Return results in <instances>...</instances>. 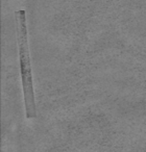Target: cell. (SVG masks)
Here are the masks:
<instances>
[{"label": "cell", "instance_id": "cell-1", "mask_svg": "<svg viewBox=\"0 0 146 152\" xmlns=\"http://www.w3.org/2000/svg\"><path fill=\"white\" fill-rule=\"evenodd\" d=\"M17 20V40L19 48L20 72H21L22 88H23L24 105H25L26 118L32 119L36 117V100H34V86H32V65H30L29 46L27 36V21L24 10L16 12Z\"/></svg>", "mask_w": 146, "mask_h": 152}]
</instances>
